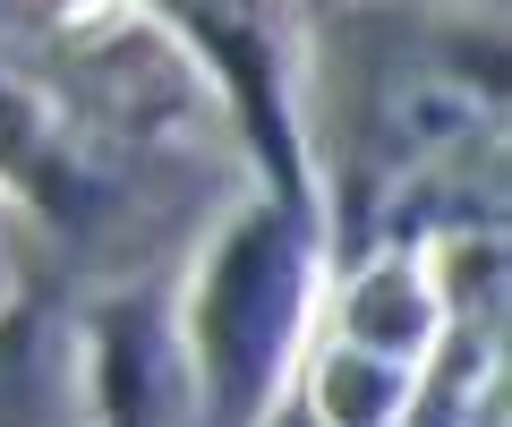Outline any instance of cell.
Wrapping results in <instances>:
<instances>
[]
</instances>
